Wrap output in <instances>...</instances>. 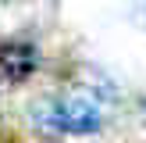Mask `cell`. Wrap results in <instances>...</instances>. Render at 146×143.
Instances as JSON below:
<instances>
[{
    "instance_id": "obj_1",
    "label": "cell",
    "mask_w": 146,
    "mask_h": 143,
    "mask_svg": "<svg viewBox=\"0 0 146 143\" xmlns=\"http://www.w3.org/2000/svg\"><path fill=\"white\" fill-rule=\"evenodd\" d=\"M36 125L50 129V132H71V136H86V132H96L104 125V114L100 107L93 104L89 97H54V100H43L39 107L32 111Z\"/></svg>"
},
{
    "instance_id": "obj_2",
    "label": "cell",
    "mask_w": 146,
    "mask_h": 143,
    "mask_svg": "<svg viewBox=\"0 0 146 143\" xmlns=\"http://www.w3.org/2000/svg\"><path fill=\"white\" fill-rule=\"evenodd\" d=\"M36 68H39V50L29 39L0 43V79H7V82H25Z\"/></svg>"
}]
</instances>
